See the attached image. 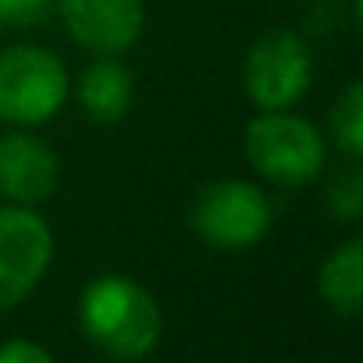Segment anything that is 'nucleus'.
<instances>
[{
	"mask_svg": "<svg viewBox=\"0 0 363 363\" xmlns=\"http://www.w3.org/2000/svg\"><path fill=\"white\" fill-rule=\"evenodd\" d=\"M243 155L250 169L279 187L314 184L325 166V134L293 110H261L243 130Z\"/></svg>",
	"mask_w": 363,
	"mask_h": 363,
	"instance_id": "f03ea898",
	"label": "nucleus"
},
{
	"mask_svg": "<svg viewBox=\"0 0 363 363\" xmlns=\"http://www.w3.org/2000/svg\"><path fill=\"white\" fill-rule=\"evenodd\" d=\"M78 325L110 360L138 363L152 357L162 339V307L141 282L127 275H99L78 300Z\"/></svg>",
	"mask_w": 363,
	"mask_h": 363,
	"instance_id": "f257e3e1",
	"label": "nucleus"
},
{
	"mask_svg": "<svg viewBox=\"0 0 363 363\" xmlns=\"http://www.w3.org/2000/svg\"><path fill=\"white\" fill-rule=\"evenodd\" d=\"M0 363H53V357L32 339H7L0 342Z\"/></svg>",
	"mask_w": 363,
	"mask_h": 363,
	"instance_id": "4468645a",
	"label": "nucleus"
},
{
	"mask_svg": "<svg viewBox=\"0 0 363 363\" xmlns=\"http://www.w3.org/2000/svg\"><path fill=\"white\" fill-rule=\"evenodd\" d=\"M53 0H0V25L7 28H28L50 14Z\"/></svg>",
	"mask_w": 363,
	"mask_h": 363,
	"instance_id": "ddd939ff",
	"label": "nucleus"
},
{
	"mask_svg": "<svg viewBox=\"0 0 363 363\" xmlns=\"http://www.w3.org/2000/svg\"><path fill=\"white\" fill-rule=\"evenodd\" d=\"M357 25H360V32H363V0H357Z\"/></svg>",
	"mask_w": 363,
	"mask_h": 363,
	"instance_id": "2eb2a0df",
	"label": "nucleus"
},
{
	"mask_svg": "<svg viewBox=\"0 0 363 363\" xmlns=\"http://www.w3.org/2000/svg\"><path fill=\"white\" fill-rule=\"evenodd\" d=\"M191 226L212 250H250L272 230V201L250 180H212L191 205Z\"/></svg>",
	"mask_w": 363,
	"mask_h": 363,
	"instance_id": "20e7f679",
	"label": "nucleus"
},
{
	"mask_svg": "<svg viewBox=\"0 0 363 363\" xmlns=\"http://www.w3.org/2000/svg\"><path fill=\"white\" fill-rule=\"evenodd\" d=\"M53 264V230L25 205H0V311L18 307Z\"/></svg>",
	"mask_w": 363,
	"mask_h": 363,
	"instance_id": "423d86ee",
	"label": "nucleus"
},
{
	"mask_svg": "<svg viewBox=\"0 0 363 363\" xmlns=\"http://www.w3.org/2000/svg\"><path fill=\"white\" fill-rule=\"evenodd\" d=\"M318 296L342 318H363V237L339 243L318 268Z\"/></svg>",
	"mask_w": 363,
	"mask_h": 363,
	"instance_id": "9d476101",
	"label": "nucleus"
},
{
	"mask_svg": "<svg viewBox=\"0 0 363 363\" xmlns=\"http://www.w3.org/2000/svg\"><path fill=\"white\" fill-rule=\"evenodd\" d=\"M325 201L339 219H360L363 216V166H342L328 177Z\"/></svg>",
	"mask_w": 363,
	"mask_h": 363,
	"instance_id": "f8f14e48",
	"label": "nucleus"
},
{
	"mask_svg": "<svg viewBox=\"0 0 363 363\" xmlns=\"http://www.w3.org/2000/svg\"><path fill=\"white\" fill-rule=\"evenodd\" d=\"M328 127H332L335 145L350 159H363V78L339 92V99L332 106V117H328Z\"/></svg>",
	"mask_w": 363,
	"mask_h": 363,
	"instance_id": "9b49d317",
	"label": "nucleus"
},
{
	"mask_svg": "<svg viewBox=\"0 0 363 363\" xmlns=\"http://www.w3.org/2000/svg\"><path fill=\"white\" fill-rule=\"evenodd\" d=\"M71 96V74L64 60L32 43L0 50V123L39 127L53 121Z\"/></svg>",
	"mask_w": 363,
	"mask_h": 363,
	"instance_id": "7ed1b4c3",
	"label": "nucleus"
},
{
	"mask_svg": "<svg viewBox=\"0 0 363 363\" xmlns=\"http://www.w3.org/2000/svg\"><path fill=\"white\" fill-rule=\"evenodd\" d=\"M67 35L96 57H123L145 32V0H53Z\"/></svg>",
	"mask_w": 363,
	"mask_h": 363,
	"instance_id": "0eeeda50",
	"label": "nucleus"
},
{
	"mask_svg": "<svg viewBox=\"0 0 363 363\" xmlns=\"http://www.w3.org/2000/svg\"><path fill=\"white\" fill-rule=\"evenodd\" d=\"M240 82L257 110H293L314 82L307 39L293 28H272L257 35L243 57Z\"/></svg>",
	"mask_w": 363,
	"mask_h": 363,
	"instance_id": "39448f33",
	"label": "nucleus"
},
{
	"mask_svg": "<svg viewBox=\"0 0 363 363\" xmlns=\"http://www.w3.org/2000/svg\"><path fill=\"white\" fill-rule=\"evenodd\" d=\"M78 103L96 123H117L130 113L134 103V78L121 64V57L92 60L78 78Z\"/></svg>",
	"mask_w": 363,
	"mask_h": 363,
	"instance_id": "1a4fd4ad",
	"label": "nucleus"
},
{
	"mask_svg": "<svg viewBox=\"0 0 363 363\" xmlns=\"http://www.w3.org/2000/svg\"><path fill=\"white\" fill-rule=\"evenodd\" d=\"M60 187V159L50 141L28 127L0 134V198L7 205L39 208Z\"/></svg>",
	"mask_w": 363,
	"mask_h": 363,
	"instance_id": "6e6552de",
	"label": "nucleus"
}]
</instances>
